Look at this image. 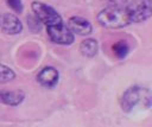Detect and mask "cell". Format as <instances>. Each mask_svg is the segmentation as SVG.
<instances>
[{
	"label": "cell",
	"mask_w": 152,
	"mask_h": 127,
	"mask_svg": "<svg viewBox=\"0 0 152 127\" xmlns=\"http://www.w3.org/2000/svg\"><path fill=\"white\" fill-rule=\"evenodd\" d=\"M96 20L102 27L109 30L122 28L131 24L126 8L113 5L101 9L96 15Z\"/></svg>",
	"instance_id": "cell-1"
},
{
	"label": "cell",
	"mask_w": 152,
	"mask_h": 127,
	"mask_svg": "<svg viewBox=\"0 0 152 127\" xmlns=\"http://www.w3.org/2000/svg\"><path fill=\"white\" fill-rule=\"evenodd\" d=\"M146 101V103L150 106L151 104V99H150V90L140 87V85H133L128 88L121 96V109L126 113H131L133 108L138 106V103Z\"/></svg>",
	"instance_id": "cell-2"
},
{
	"label": "cell",
	"mask_w": 152,
	"mask_h": 127,
	"mask_svg": "<svg viewBox=\"0 0 152 127\" xmlns=\"http://www.w3.org/2000/svg\"><path fill=\"white\" fill-rule=\"evenodd\" d=\"M31 8H32L33 14L37 18V20L40 21L42 24H44L45 26H52V25L63 23L59 13L53 7H51L44 2L32 1Z\"/></svg>",
	"instance_id": "cell-3"
},
{
	"label": "cell",
	"mask_w": 152,
	"mask_h": 127,
	"mask_svg": "<svg viewBox=\"0 0 152 127\" xmlns=\"http://www.w3.org/2000/svg\"><path fill=\"white\" fill-rule=\"evenodd\" d=\"M131 23H141L151 17V0H131L125 7Z\"/></svg>",
	"instance_id": "cell-4"
},
{
	"label": "cell",
	"mask_w": 152,
	"mask_h": 127,
	"mask_svg": "<svg viewBox=\"0 0 152 127\" xmlns=\"http://www.w3.org/2000/svg\"><path fill=\"white\" fill-rule=\"evenodd\" d=\"M46 32L51 42L59 45H70L75 40L74 33L63 23L52 26H46Z\"/></svg>",
	"instance_id": "cell-5"
},
{
	"label": "cell",
	"mask_w": 152,
	"mask_h": 127,
	"mask_svg": "<svg viewBox=\"0 0 152 127\" xmlns=\"http://www.w3.org/2000/svg\"><path fill=\"white\" fill-rule=\"evenodd\" d=\"M0 27L7 34H18L23 30V23L13 13H5L0 17Z\"/></svg>",
	"instance_id": "cell-6"
},
{
	"label": "cell",
	"mask_w": 152,
	"mask_h": 127,
	"mask_svg": "<svg viewBox=\"0 0 152 127\" xmlns=\"http://www.w3.org/2000/svg\"><path fill=\"white\" fill-rule=\"evenodd\" d=\"M68 28L75 34H80V36H88L93 32V26L91 24L83 17H71L68 20Z\"/></svg>",
	"instance_id": "cell-7"
},
{
	"label": "cell",
	"mask_w": 152,
	"mask_h": 127,
	"mask_svg": "<svg viewBox=\"0 0 152 127\" xmlns=\"http://www.w3.org/2000/svg\"><path fill=\"white\" fill-rule=\"evenodd\" d=\"M58 80H59V72L53 66H45L37 75V81L43 87L46 88L55 87L58 83Z\"/></svg>",
	"instance_id": "cell-8"
},
{
	"label": "cell",
	"mask_w": 152,
	"mask_h": 127,
	"mask_svg": "<svg viewBox=\"0 0 152 127\" xmlns=\"http://www.w3.org/2000/svg\"><path fill=\"white\" fill-rule=\"evenodd\" d=\"M25 99V93L23 90H0V103L6 106H19Z\"/></svg>",
	"instance_id": "cell-9"
},
{
	"label": "cell",
	"mask_w": 152,
	"mask_h": 127,
	"mask_svg": "<svg viewBox=\"0 0 152 127\" xmlns=\"http://www.w3.org/2000/svg\"><path fill=\"white\" fill-rule=\"evenodd\" d=\"M99 50V44L95 39L91 38H87L81 42L80 44V51L84 57H94L97 53Z\"/></svg>",
	"instance_id": "cell-10"
},
{
	"label": "cell",
	"mask_w": 152,
	"mask_h": 127,
	"mask_svg": "<svg viewBox=\"0 0 152 127\" xmlns=\"http://www.w3.org/2000/svg\"><path fill=\"white\" fill-rule=\"evenodd\" d=\"M14 78H15L14 71L10 66H7L5 64H0V84L8 83V82L13 81Z\"/></svg>",
	"instance_id": "cell-11"
},
{
	"label": "cell",
	"mask_w": 152,
	"mask_h": 127,
	"mask_svg": "<svg viewBox=\"0 0 152 127\" xmlns=\"http://www.w3.org/2000/svg\"><path fill=\"white\" fill-rule=\"evenodd\" d=\"M128 50H129V47H128L126 42H118L113 45V52L115 53V56L118 58L126 57L127 53H128Z\"/></svg>",
	"instance_id": "cell-12"
},
{
	"label": "cell",
	"mask_w": 152,
	"mask_h": 127,
	"mask_svg": "<svg viewBox=\"0 0 152 127\" xmlns=\"http://www.w3.org/2000/svg\"><path fill=\"white\" fill-rule=\"evenodd\" d=\"M8 7L11 9H13L14 12L17 13H21L23 12V8H24V5H23V1L21 0H6Z\"/></svg>",
	"instance_id": "cell-13"
},
{
	"label": "cell",
	"mask_w": 152,
	"mask_h": 127,
	"mask_svg": "<svg viewBox=\"0 0 152 127\" xmlns=\"http://www.w3.org/2000/svg\"><path fill=\"white\" fill-rule=\"evenodd\" d=\"M106 1L113 6H121V7L128 2V0H106Z\"/></svg>",
	"instance_id": "cell-14"
}]
</instances>
